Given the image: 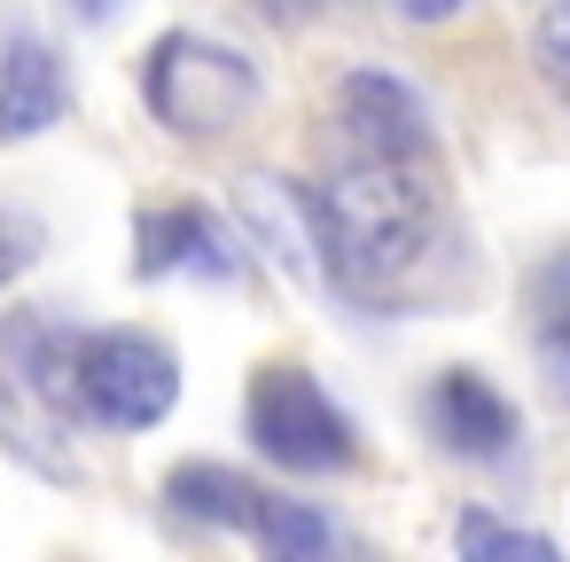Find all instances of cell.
Masks as SVG:
<instances>
[{"instance_id": "cell-9", "label": "cell", "mask_w": 570, "mask_h": 562, "mask_svg": "<svg viewBox=\"0 0 570 562\" xmlns=\"http://www.w3.org/2000/svg\"><path fill=\"white\" fill-rule=\"evenodd\" d=\"M165 492H173V507H180L188 523H219V531H250L258 507H266V492H258L250 476L219 469V461H188V469H173Z\"/></svg>"}, {"instance_id": "cell-14", "label": "cell", "mask_w": 570, "mask_h": 562, "mask_svg": "<svg viewBox=\"0 0 570 562\" xmlns=\"http://www.w3.org/2000/svg\"><path fill=\"white\" fill-rule=\"evenodd\" d=\"M391 9L406 17V24H445V17H461L469 0H391Z\"/></svg>"}, {"instance_id": "cell-10", "label": "cell", "mask_w": 570, "mask_h": 562, "mask_svg": "<svg viewBox=\"0 0 570 562\" xmlns=\"http://www.w3.org/2000/svg\"><path fill=\"white\" fill-rule=\"evenodd\" d=\"M250 531H258V554L266 562H336V531H328V515L313 500L266 492V507H258Z\"/></svg>"}, {"instance_id": "cell-4", "label": "cell", "mask_w": 570, "mask_h": 562, "mask_svg": "<svg viewBox=\"0 0 570 562\" xmlns=\"http://www.w3.org/2000/svg\"><path fill=\"white\" fill-rule=\"evenodd\" d=\"M250 445L274 461V469H344L352 461V422L336 414V398L305 375V367H258L250 383Z\"/></svg>"}, {"instance_id": "cell-3", "label": "cell", "mask_w": 570, "mask_h": 562, "mask_svg": "<svg viewBox=\"0 0 570 562\" xmlns=\"http://www.w3.org/2000/svg\"><path fill=\"white\" fill-rule=\"evenodd\" d=\"M71 398L110 430H157L180 398V359L141 328H95L71 344Z\"/></svg>"}, {"instance_id": "cell-2", "label": "cell", "mask_w": 570, "mask_h": 562, "mask_svg": "<svg viewBox=\"0 0 570 562\" xmlns=\"http://www.w3.org/2000/svg\"><path fill=\"white\" fill-rule=\"evenodd\" d=\"M141 95L149 110L173 126V134H196V141H219L250 118L258 102V71L219 48V40H196V32H165L141 63Z\"/></svg>"}, {"instance_id": "cell-15", "label": "cell", "mask_w": 570, "mask_h": 562, "mask_svg": "<svg viewBox=\"0 0 570 562\" xmlns=\"http://www.w3.org/2000/svg\"><path fill=\"white\" fill-rule=\"evenodd\" d=\"M258 9H266L274 24H305V17L321 9V0H258Z\"/></svg>"}, {"instance_id": "cell-7", "label": "cell", "mask_w": 570, "mask_h": 562, "mask_svg": "<svg viewBox=\"0 0 570 562\" xmlns=\"http://www.w3.org/2000/svg\"><path fill=\"white\" fill-rule=\"evenodd\" d=\"M422 414H430V437H438L445 453H461V461H492V453L515 445V406H508L476 367H445V375L430 383Z\"/></svg>"}, {"instance_id": "cell-1", "label": "cell", "mask_w": 570, "mask_h": 562, "mask_svg": "<svg viewBox=\"0 0 570 562\" xmlns=\"http://www.w3.org/2000/svg\"><path fill=\"white\" fill-rule=\"evenodd\" d=\"M305 219H313V258L328 266V282L367 297L422 258L438 227V188L422 157H352L336 180L305 188Z\"/></svg>"}, {"instance_id": "cell-16", "label": "cell", "mask_w": 570, "mask_h": 562, "mask_svg": "<svg viewBox=\"0 0 570 562\" xmlns=\"http://www.w3.org/2000/svg\"><path fill=\"white\" fill-rule=\"evenodd\" d=\"M71 9H79V17H87V24H110V17H118V9H126V0H71Z\"/></svg>"}, {"instance_id": "cell-11", "label": "cell", "mask_w": 570, "mask_h": 562, "mask_svg": "<svg viewBox=\"0 0 570 562\" xmlns=\"http://www.w3.org/2000/svg\"><path fill=\"white\" fill-rule=\"evenodd\" d=\"M453 554H461V562H562L554 539H539V531H523V523H508V515H492V507H461Z\"/></svg>"}, {"instance_id": "cell-12", "label": "cell", "mask_w": 570, "mask_h": 562, "mask_svg": "<svg viewBox=\"0 0 570 562\" xmlns=\"http://www.w3.org/2000/svg\"><path fill=\"white\" fill-rule=\"evenodd\" d=\"M531 63L570 102V0H539V17H531Z\"/></svg>"}, {"instance_id": "cell-8", "label": "cell", "mask_w": 570, "mask_h": 562, "mask_svg": "<svg viewBox=\"0 0 570 562\" xmlns=\"http://www.w3.org/2000/svg\"><path fill=\"white\" fill-rule=\"evenodd\" d=\"M71 87H63V63L48 40L17 32L9 48H0V141H32L63 118Z\"/></svg>"}, {"instance_id": "cell-5", "label": "cell", "mask_w": 570, "mask_h": 562, "mask_svg": "<svg viewBox=\"0 0 570 562\" xmlns=\"http://www.w3.org/2000/svg\"><path fill=\"white\" fill-rule=\"evenodd\" d=\"M336 126L352 141V157H430V110L399 71H344L336 79Z\"/></svg>"}, {"instance_id": "cell-13", "label": "cell", "mask_w": 570, "mask_h": 562, "mask_svg": "<svg viewBox=\"0 0 570 562\" xmlns=\"http://www.w3.org/2000/svg\"><path fill=\"white\" fill-rule=\"evenodd\" d=\"M32 250H40V235H32L24 219H9V211H0V289H9V282L32 266Z\"/></svg>"}, {"instance_id": "cell-6", "label": "cell", "mask_w": 570, "mask_h": 562, "mask_svg": "<svg viewBox=\"0 0 570 562\" xmlns=\"http://www.w3.org/2000/svg\"><path fill=\"white\" fill-rule=\"evenodd\" d=\"M141 274L149 282H165V274L235 282L243 274V250H235V235L204 204H165V211H141Z\"/></svg>"}]
</instances>
